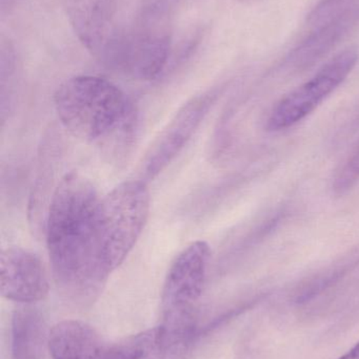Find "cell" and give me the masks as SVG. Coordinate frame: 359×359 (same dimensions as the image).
<instances>
[{
  "label": "cell",
  "mask_w": 359,
  "mask_h": 359,
  "mask_svg": "<svg viewBox=\"0 0 359 359\" xmlns=\"http://www.w3.org/2000/svg\"><path fill=\"white\" fill-rule=\"evenodd\" d=\"M82 46L100 59L122 29V0H58Z\"/></svg>",
  "instance_id": "9c48e42d"
},
{
  "label": "cell",
  "mask_w": 359,
  "mask_h": 359,
  "mask_svg": "<svg viewBox=\"0 0 359 359\" xmlns=\"http://www.w3.org/2000/svg\"><path fill=\"white\" fill-rule=\"evenodd\" d=\"M181 0H141L131 29L122 31L126 50L137 58H170L173 20Z\"/></svg>",
  "instance_id": "ba28073f"
},
{
  "label": "cell",
  "mask_w": 359,
  "mask_h": 359,
  "mask_svg": "<svg viewBox=\"0 0 359 359\" xmlns=\"http://www.w3.org/2000/svg\"><path fill=\"white\" fill-rule=\"evenodd\" d=\"M240 1L247 2V4H250V2H256V1H259V0H240Z\"/></svg>",
  "instance_id": "2e32d148"
},
{
  "label": "cell",
  "mask_w": 359,
  "mask_h": 359,
  "mask_svg": "<svg viewBox=\"0 0 359 359\" xmlns=\"http://www.w3.org/2000/svg\"><path fill=\"white\" fill-rule=\"evenodd\" d=\"M48 346L46 322L39 310L20 305L12 318L13 359H44Z\"/></svg>",
  "instance_id": "7c38bea8"
},
{
  "label": "cell",
  "mask_w": 359,
  "mask_h": 359,
  "mask_svg": "<svg viewBox=\"0 0 359 359\" xmlns=\"http://www.w3.org/2000/svg\"><path fill=\"white\" fill-rule=\"evenodd\" d=\"M99 201L88 179L70 172L55 189L46 215V246L55 282L70 302L82 307L96 301L110 276L97 244Z\"/></svg>",
  "instance_id": "6da1fadb"
},
{
  "label": "cell",
  "mask_w": 359,
  "mask_h": 359,
  "mask_svg": "<svg viewBox=\"0 0 359 359\" xmlns=\"http://www.w3.org/2000/svg\"><path fill=\"white\" fill-rule=\"evenodd\" d=\"M63 128L75 138L116 149L130 141L134 109L124 90L97 76L65 80L54 95Z\"/></svg>",
  "instance_id": "7a4b0ae2"
},
{
  "label": "cell",
  "mask_w": 359,
  "mask_h": 359,
  "mask_svg": "<svg viewBox=\"0 0 359 359\" xmlns=\"http://www.w3.org/2000/svg\"><path fill=\"white\" fill-rule=\"evenodd\" d=\"M221 94L213 88L188 101L154 141L141 166L143 181L157 177L189 142L194 133Z\"/></svg>",
  "instance_id": "52a82bcc"
},
{
  "label": "cell",
  "mask_w": 359,
  "mask_h": 359,
  "mask_svg": "<svg viewBox=\"0 0 359 359\" xmlns=\"http://www.w3.org/2000/svg\"><path fill=\"white\" fill-rule=\"evenodd\" d=\"M48 274L37 255L22 248H8L0 255V291L4 299L32 305L46 299Z\"/></svg>",
  "instance_id": "30bf717a"
},
{
  "label": "cell",
  "mask_w": 359,
  "mask_h": 359,
  "mask_svg": "<svg viewBox=\"0 0 359 359\" xmlns=\"http://www.w3.org/2000/svg\"><path fill=\"white\" fill-rule=\"evenodd\" d=\"M358 58V50L349 48L330 59L313 77L274 105L268 117L267 130H288L311 115L349 77Z\"/></svg>",
  "instance_id": "8992f818"
},
{
  "label": "cell",
  "mask_w": 359,
  "mask_h": 359,
  "mask_svg": "<svg viewBox=\"0 0 359 359\" xmlns=\"http://www.w3.org/2000/svg\"><path fill=\"white\" fill-rule=\"evenodd\" d=\"M151 198L147 182H124L100 198L96 233L99 259L107 273L119 267L141 238L149 219Z\"/></svg>",
  "instance_id": "3957f363"
},
{
  "label": "cell",
  "mask_w": 359,
  "mask_h": 359,
  "mask_svg": "<svg viewBox=\"0 0 359 359\" xmlns=\"http://www.w3.org/2000/svg\"><path fill=\"white\" fill-rule=\"evenodd\" d=\"M359 182V143L335 172L332 189L337 196L349 192Z\"/></svg>",
  "instance_id": "4fadbf2b"
},
{
  "label": "cell",
  "mask_w": 359,
  "mask_h": 359,
  "mask_svg": "<svg viewBox=\"0 0 359 359\" xmlns=\"http://www.w3.org/2000/svg\"><path fill=\"white\" fill-rule=\"evenodd\" d=\"M48 348L53 359H160L155 329L111 345L79 320H63L54 326Z\"/></svg>",
  "instance_id": "277c9868"
},
{
  "label": "cell",
  "mask_w": 359,
  "mask_h": 359,
  "mask_svg": "<svg viewBox=\"0 0 359 359\" xmlns=\"http://www.w3.org/2000/svg\"><path fill=\"white\" fill-rule=\"evenodd\" d=\"M337 359H359V341L349 351L346 352L345 354Z\"/></svg>",
  "instance_id": "9a60e30c"
},
{
  "label": "cell",
  "mask_w": 359,
  "mask_h": 359,
  "mask_svg": "<svg viewBox=\"0 0 359 359\" xmlns=\"http://www.w3.org/2000/svg\"><path fill=\"white\" fill-rule=\"evenodd\" d=\"M345 0H320L310 14V22H322L330 18L332 14L339 12L337 8Z\"/></svg>",
  "instance_id": "5bb4252c"
},
{
  "label": "cell",
  "mask_w": 359,
  "mask_h": 359,
  "mask_svg": "<svg viewBox=\"0 0 359 359\" xmlns=\"http://www.w3.org/2000/svg\"><path fill=\"white\" fill-rule=\"evenodd\" d=\"M358 20L359 6L335 13L289 53L284 62L285 69L291 72L309 69L329 54L351 32Z\"/></svg>",
  "instance_id": "8fae6325"
},
{
  "label": "cell",
  "mask_w": 359,
  "mask_h": 359,
  "mask_svg": "<svg viewBox=\"0 0 359 359\" xmlns=\"http://www.w3.org/2000/svg\"><path fill=\"white\" fill-rule=\"evenodd\" d=\"M210 257V247L204 241L192 243L177 255L162 288V320L181 326L200 323Z\"/></svg>",
  "instance_id": "5b68a950"
}]
</instances>
